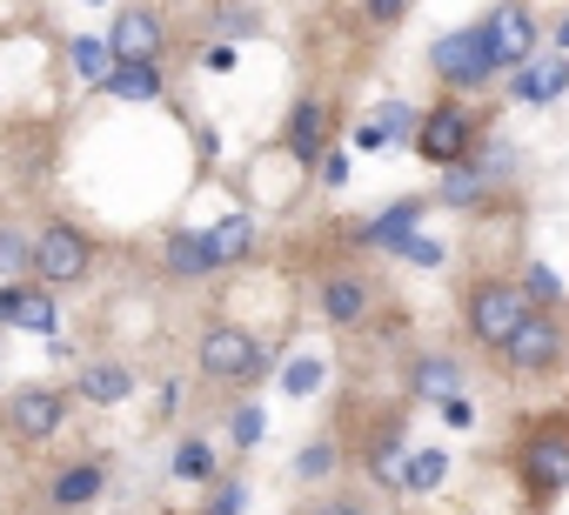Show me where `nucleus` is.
Masks as SVG:
<instances>
[{"label": "nucleus", "instance_id": "1", "mask_svg": "<svg viewBox=\"0 0 569 515\" xmlns=\"http://www.w3.org/2000/svg\"><path fill=\"white\" fill-rule=\"evenodd\" d=\"M509 475H516V495L529 502V515H549L569 495V408H542L516 428Z\"/></svg>", "mask_w": 569, "mask_h": 515}, {"label": "nucleus", "instance_id": "2", "mask_svg": "<svg viewBox=\"0 0 569 515\" xmlns=\"http://www.w3.org/2000/svg\"><path fill=\"white\" fill-rule=\"evenodd\" d=\"M569 368V322H562V309H529L522 322H516V335L496 349V375L502 382H556Z\"/></svg>", "mask_w": 569, "mask_h": 515}, {"label": "nucleus", "instance_id": "3", "mask_svg": "<svg viewBox=\"0 0 569 515\" xmlns=\"http://www.w3.org/2000/svg\"><path fill=\"white\" fill-rule=\"evenodd\" d=\"M194 375H201L208 388H254V382L268 375V349H261V335L241 329V322H208V329L194 335Z\"/></svg>", "mask_w": 569, "mask_h": 515}, {"label": "nucleus", "instance_id": "4", "mask_svg": "<svg viewBox=\"0 0 569 515\" xmlns=\"http://www.w3.org/2000/svg\"><path fill=\"white\" fill-rule=\"evenodd\" d=\"M522 315H529V295H522L516 275H469V282H462V335H469L482 355H496V349L516 335Z\"/></svg>", "mask_w": 569, "mask_h": 515}, {"label": "nucleus", "instance_id": "5", "mask_svg": "<svg viewBox=\"0 0 569 515\" xmlns=\"http://www.w3.org/2000/svg\"><path fill=\"white\" fill-rule=\"evenodd\" d=\"M409 148H416L429 168H456V161H469V154L482 148V114H476L462 94H442L436 108H422Z\"/></svg>", "mask_w": 569, "mask_h": 515}, {"label": "nucleus", "instance_id": "6", "mask_svg": "<svg viewBox=\"0 0 569 515\" xmlns=\"http://www.w3.org/2000/svg\"><path fill=\"white\" fill-rule=\"evenodd\" d=\"M94 262H101V248L88 228H74V221L34 228V282L41 289H81L94 275Z\"/></svg>", "mask_w": 569, "mask_h": 515}, {"label": "nucleus", "instance_id": "7", "mask_svg": "<svg viewBox=\"0 0 569 515\" xmlns=\"http://www.w3.org/2000/svg\"><path fill=\"white\" fill-rule=\"evenodd\" d=\"M74 415V395L54 388V382H28V388H8V402H0V428H8V442L21 448H41L68 428Z\"/></svg>", "mask_w": 569, "mask_h": 515}, {"label": "nucleus", "instance_id": "8", "mask_svg": "<svg viewBox=\"0 0 569 515\" xmlns=\"http://www.w3.org/2000/svg\"><path fill=\"white\" fill-rule=\"evenodd\" d=\"M382 309V282L362 269V262H336L322 282H316V315L329 329H369Z\"/></svg>", "mask_w": 569, "mask_h": 515}, {"label": "nucleus", "instance_id": "9", "mask_svg": "<svg viewBox=\"0 0 569 515\" xmlns=\"http://www.w3.org/2000/svg\"><path fill=\"white\" fill-rule=\"evenodd\" d=\"M429 74H436L449 94H469V88H482L489 74H502L496 54H489L482 21H476V28H449V34H436V41H429Z\"/></svg>", "mask_w": 569, "mask_h": 515}, {"label": "nucleus", "instance_id": "10", "mask_svg": "<svg viewBox=\"0 0 569 515\" xmlns=\"http://www.w3.org/2000/svg\"><path fill=\"white\" fill-rule=\"evenodd\" d=\"M462 375H469V362L449 349H409L402 355V395L409 402H449V395H462Z\"/></svg>", "mask_w": 569, "mask_h": 515}, {"label": "nucleus", "instance_id": "11", "mask_svg": "<svg viewBox=\"0 0 569 515\" xmlns=\"http://www.w3.org/2000/svg\"><path fill=\"white\" fill-rule=\"evenodd\" d=\"M356 462H362V475H369L376 488H409V435H402V415L362 428Z\"/></svg>", "mask_w": 569, "mask_h": 515}, {"label": "nucleus", "instance_id": "12", "mask_svg": "<svg viewBox=\"0 0 569 515\" xmlns=\"http://www.w3.org/2000/svg\"><path fill=\"white\" fill-rule=\"evenodd\" d=\"M482 34H489V54H496V68L509 74V68H522L536 48H542V28H536V14L522 8V0H502V8L482 21Z\"/></svg>", "mask_w": 569, "mask_h": 515}, {"label": "nucleus", "instance_id": "13", "mask_svg": "<svg viewBox=\"0 0 569 515\" xmlns=\"http://www.w3.org/2000/svg\"><path fill=\"white\" fill-rule=\"evenodd\" d=\"M108 48H114V61H161V48H168V21H161L154 8H141V0H128V8H114Z\"/></svg>", "mask_w": 569, "mask_h": 515}, {"label": "nucleus", "instance_id": "14", "mask_svg": "<svg viewBox=\"0 0 569 515\" xmlns=\"http://www.w3.org/2000/svg\"><path fill=\"white\" fill-rule=\"evenodd\" d=\"M101 488H108V455H74V462H68V468L48 482V508L74 515V508L101 502Z\"/></svg>", "mask_w": 569, "mask_h": 515}, {"label": "nucleus", "instance_id": "15", "mask_svg": "<svg viewBox=\"0 0 569 515\" xmlns=\"http://www.w3.org/2000/svg\"><path fill=\"white\" fill-rule=\"evenodd\" d=\"M329 134H336V114H329L322 94H302V101L289 108V128H281V141H289V154H296L302 168L329 148Z\"/></svg>", "mask_w": 569, "mask_h": 515}, {"label": "nucleus", "instance_id": "16", "mask_svg": "<svg viewBox=\"0 0 569 515\" xmlns=\"http://www.w3.org/2000/svg\"><path fill=\"white\" fill-rule=\"evenodd\" d=\"M562 88H569V54H562V48H556V54H529L522 68H509V94L529 101V108L556 101Z\"/></svg>", "mask_w": 569, "mask_h": 515}, {"label": "nucleus", "instance_id": "17", "mask_svg": "<svg viewBox=\"0 0 569 515\" xmlns=\"http://www.w3.org/2000/svg\"><path fill=\"white\" fill-rule=\"evenodd\" d=\"M161 262H168V275H174V282H208V275L221 269V254H214L208 228H174V234H168V248H161Z\"/></svg>", "mask_w": 569, "mask_h": 515}, {"label": "nucleus", "instance_id": "18", "mask_svg": "<svg viewBox=\"0 0 569 515\" xmlns=\"http://www.w3.org/2000/svg\"><path fill=\"white\" fill-rule=\"evenodd\" d=\"M128 388H134V375H128L121 362H88L81 382H74V395H81L88 408H114V402H128Z\"/></svg>", "mask_w": 569, "mask_h": 515}, {"label": "nucleus", "instance_id": "19", "mask_svg": "<svg viewBox=\"0 0 569 515\" xmlns=\"http://www.w3.org/2000/svg\"><path fill=\"white\" fill-rule=\"evenodd\" d=\"M161 61H114V74H108V94L114 101H161Z\"/></svg>", "mask_w": 569, "mask_h": 515}, {"label": "nucleus", "instance_id": "20", "mask_svg": "<svg viewBox=\"0 0 569 515\" xmlns=\"http://www.w3.org/2000/svg\"><path fill=\"white\" fill-rule=\"evenodd\" d=\"M208 241H214V254H221V269H234V262H248V254H254L261 228H254V214H228V221L208 228Z\"/></svg>", "mask_w": 569, "mask_h": 515}, {"label": "nucleus", "instance_id": "21", "mask_svg": "<svg viewBox=\"0 0 569 515\" xmlns=\"http://www.w3.org/2000/svg\"><path fill=\"white\" fill-rule=\"evenodd\" d=\"M68 61H74V74H88L94 88H108V74H114V48H108V34H81V41H68Z\"/></svg>", "mask_w": 569, "mask_h": 515}, {"label": "nucleus", "instance_id": "22", "mask_svg": "<svg viewBox=\"0 0 569 515\" xmlns=\"http://www.w3.org/2000/svg\"><path fill=\"white\" fill-rule=\"evenodd\" d=\"M422 208H429V201H402V208H389V214H382V221L362 234V248H382V241H389V248H409V234H416Z\"/></svg>", "mask_w": 569, "mask_h": 515}, {"label": "nucleus", "instance_id": "23", "mask_svg": "<svg viewBox=\"0 0 569 515\" xmlns=\"http://www.w3.org/2000/svg\"><path fill=\"white\" fill-rule=\"evenodd\" d=\"M34 275V234L0 228V282H28Z\"/></svg>", "mask_w": 569, "mask_h": 515}, {"label": "nucleus", "instance_id": "24", "mask_svg": "<svg viewBox=\"0 0 569 515\" xmlns=\"http://www.w3.org/2000/svg\"><path fill=\"white\" fill-rule=\"evenodd\" d=\"M336 462H342V442L336 435H316L309 448H296V482H329Z\"/></svg>", "mask_w": 569, "mask_h": 515}, {"label": "nucleus", "instance_id": "25", "mask_svg": "<svg viewBox=\"0 0 569 515\" xmlns=\"http://www.w3.org/2000/svg\"><path fill=\"white\" fill-rule=\"evenodd\" d=\"M174 475H181V482H214V448H208L201 435H188V442L174 448Z\"/></svg>", "mask_w": 569, "mask_h": 515}, {"label": "nucleus", "instance_id": "26", "mask_svg": "<svg viewBox=\"0 0 569 515\" xmlns=\"http://www.w3.org/2000/svg\"><path fill=\"white\" fill-rule=\"evenodd\" d=\"M516 282H522L529 309H562V289H556V275H549V269H536V262H529V269H522Z\"/></svg>", "mask_w": 569, "mask_h": 515}, {"label": "nucleus", "instance_id": "27", "mask_svg": "<svg viewBox=\"0 0 569 515\" xmlns=\"http://www.w3.org/2000/svg\"><path fill=\"white\" fill-rule=\"evenodd\" d=\"M409 8H416V0H362V21H369L376 34H396V28L409 21Z\"/></svg>", "mask_w": 569, "mask_h": 515}, {"label": "nucleus", "instance_id": "28", "mask_svg": "<svg viewBox=\"0 0 569 515\" xmlns=\"http://www.w3.org/2000/svg\"><path fill=\"white\" fill-rule=\"evenodd\" d=\"M302 515H376V508H369V495H362V488H336V495L309 502Z\"/></svg>", "mask_w": 569, "mask_h": 515}, {"label": "nucleus", "instance_id": "29", "mask_svg": "<svg viewBox=\"0 0 569 515\" xmlns=\"http://www.w3.org/2000/svg\"><path fill=\"white\" fill-rule=\"evenodd\" d=\"M234 442L248 448V442H261V408L248 402V408H234Z\"/></svg>", "mask_w": 569, "mask_h": 515}, {"label": "nucleus", "instance_id": "30", "mask_svg": "<svg viewBox=\"0 0 569 515\" xmlns=\"http://www.w3.org/2000/svg\"><path fill=\"white\" fill-rule=\"evenodd\" d=\"M234 502H241V482H221V488H214V502H208V508H201V515H228V508H234Z\"/></svg>", "mask_w": 569, "mask_h": 515}, {"label": "nucleus", "instance_id": "31", "mask_svg": "<svg viewBox=\"0 0 569 515\" xmlns=\"http://www.w3.org/2000/svg\"><path fill=\"white\" fill-rule=\"evenodd\" d=\"M549 48H562V54H569V14L556 21V34H549Z\"/></svg>", "mask_w": 569, "mask_h": 515}]
</instances>
